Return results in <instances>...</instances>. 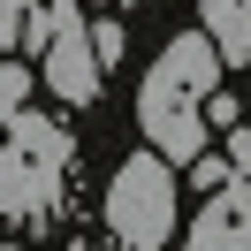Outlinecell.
<instances>
[{
	"mask_svg": "<svg viewBox=\"0 0 251 251\" xmlns=\"http://www.w3.org/2000/svg\"><path fill=\"white\" fill-rule=\"evenodd\" d=\"M38 53H46V92L61 99V107H92L99 99V61H92V31H84V23L53 31Z\"/></svg>",
	"mask_w": 251,
	"mask_h": 251,
	"instance_id": "4",
	"label": "cell"
},
{
	"mask_svg": "<svg viewBox=\"0 0 251 251\" xmlns=\"http://www.w3.org/2000/svg\"><path fill=\"white\" fill-rule=\"evenodd\" d=\"M8 251H16V244H8Z\"/></svg>",
	"mask_w": 251,
	"mask_h": 251,
	"instance_id": "10",
	"label": "cell"
},
{
	"mask_svg": "<svg viewBox=\"0 0 251 251\" xmlns=\"http://www.w3.org/2000/svg\"><path fill=\"white\" fill-rule=\"evenodd\" d=\"M61 168H69V129L61 122H38V114H8V145H0V213H46Z\"/></svg>",
	"mask_w": 251,
	"mask_h": 251,
	"instance_id": "3",
	"label": "cell"
},
{
	"mask_svg": "<svg viewBox=\"0 0 251 251\" xmlns=\"http://www.w3.org/2000/svg\"><path fill=\"white\" fill-rule=\"evenodd\" d=\"M198 16H205V46L228 69H244L251 61V0H198Z\"/></svg>",
	"mask_w": 251,
	"mask_h": 251,
	"instance_id": "5",
	"label": "cell"
},
{
	"mask_svg": "<svg viewBox=\"0 0 251 251\" xmlns=\"http://www.w3.org/2000/svg\"><path fill=\"white\" fill-rule=\"evenodd\" d=\"M213 92H221V53L205 46V31L168 38V53L152 61V76L137 92V129L168 168H190L205 152V99Z\"/></svg>",
	"mask_w": 251,
	"mask_h": 251,
	"instance_id": "1",
	"label": "cell"
},
{
	"mask_svg": "<svg viewBox=\"0 0 251 251\" xmlns=\"http://www.w3.org/2000/svg\"><path fill=\"white\" fill-rule=\"evenodd\" d=\"M23 92H31V69L0 61V114H23Z\"/></svg>",
	"mask_w": 251,
	"mask_h": 251,
	"instance_id": "6",
	"label": "cell"
},
{
	"mask_svg": "<svg viewBox=\"0 0 251 251\" xmlns=\"http://www.w3.org/2000/svg\"><path fill=\"white\" fill-rule=\"evenodd\" d=\"M107 228L122 236L129 251H168L175 236V168L160 152H137L114 168L107 183Z\"/></svg>",
	"mask_w": 251,
	"mask_h": 251,
	"instance_id": "2",
	"label": "cell"
},
{
	"mask_svg": "<svg viewBox=\"0 0 251 251\" xmlns=\"http://www.w3.org/2000/svg\"><path fill=\"white\" fill-rule=\"evenodd\" d=\"M92 61H99V69L122 61V23H92Z\"/></svg>",
	"mask_w": 251,
	"mask_h": 251,
	"instance_id": "7",
	"label": "cell"
},
{
	"mask_svg": "<svg viewBox=\"0 0 251 251\" xmlns=\"http://www.w3.org/2000/svg\"><path fill=\"white\" fill-rule=\"evenodd\" d=\"M190 183H205V190H228V160H221V152H198V160H190Z\"/></svg>",
	"mask_w": 251,
	"mask_h": 251,
	"instance_id": "9",
	"label": "cell"
},
{
	"mask_svg": "<svg viewBox=\"0 0 251 251\" xmlns=\"http://www.w3.org/2000/svg\"><path fill=\"white\" fill-rule=\"evenodd\" d=\"M23 23H31V0H0V53L23 38Z\"/></svg>",
	"mask_w": 251,
	"mask_h": 251,
	"instance_id": "8",
	"label": "cell"
}]
</instances>
